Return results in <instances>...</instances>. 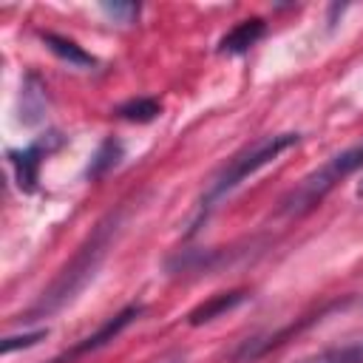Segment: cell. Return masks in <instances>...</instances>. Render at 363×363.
I'll list each match as a JSON object with an SVG mask.
<instances>
[{"mask_svg":"<svg viewBox=\"0 0 363 363\" xmlns=\"http://www.w3.org/2000/svg\"><path fill=\"white\" fill-rule=\"evenodd\" d=\"M45 335H48V329H34V332H26V335H17V337H6L3 340V354L14 352V349H28V346L40 343Z\"/></svg>","mask_w":363,"mask_h":363,"instance_id":"12","label":"cell"},{"mask_svg":"<svg viewBox=\"0 0 363 363\" xmlns=\"http://www.w3.org/2000/svg\"><path fill=\"white\" fill-rule=\"evenodd\" d=\"M116 230V218H108V221H102L96 230H94V235L88 238V244L71 258V264L60 272V278L43 292V298L34 303V309H31V318H37V315H48V312H54V309H60L65 301H71L91 278H94V269L99 267V261L105 258V250H108V244H111V233Z\"/></svg>","mask_w":363,"mask_h":363,"instance_id":"1","label":"cell"},{"mask_svg":"<svg viewBox=\"0 0 363 363\" xmlns=\"http://www.w3.org/2000/svg\"><path fill=\"white\" fill-rule=\"evenodd\" d=\"M43 43H45V48H48L51 54H57V57L65 60L68 65H77V68H91V65H96V60H94L85 48H79L74 40H65V37H60V34H43Z\"/></svg>","mask_w":363,"mask_h":363,"instance_id":"8","label":"cell"},{"mask_svg":"<svg viewBox=\"0 0 363 363\" xmlns=\"http://www.w3.org/2000/svg\"><path fill=\"white\" fill-rule=\"evenodd\" d=\"M119 156H122V145H119V142H113V139H108V142L99 147L96 159L91 162L88 173H91V176H102L108 167H113V164L119 162Z\"/></svg>","mask_w":363,"mask_h":363,"instance_id":"11","label":"cell"},{"mask_svg":"<svg viewBox=\"0 0 363 363\" xmlns=\"http://www.w3.org/2000/svg\"><path fill=\"white\" fill-rule=\"evenodd\" d=\"M102 11L111 14V17H116L119 23H130L139 14V6H133V3H105Z\"/></svg>","mask_w":363,"mask_h":363,"instance_id":"13","label":"cell"},{"mask_svg":"<svg viewBox=\"0 0 363 363\" xmlns=\"http://www.w3.org/2000/svg\"><path fill=\"white\" fill-rule=\"evenodd\" d=\"M264 31H267L264 20H258V17L241 20L235 28H230V31L221 37L218 51H221V54H244V51H250V48L264 37Z\"/></svg>","mask_w":363,"mask_h":363,"instance_id":"5","label":"cell"},{"mask_svg":"<svg viewBox=\"0 0 363 363\" xmlns=\"http://www.w3.org/2000/svg\"><path fill=\"white\" fill-rule=\"evenodd\" d=\"M292 145H298V133H275V136L258 139L252 147H247L244 153H238V156L216 176V182L210 184L204 201L213 204L216 199H221L224 193H230L233 187H238L247 176H252V173H258L264 164L275 162V159H278L284 150H289Z\"/></svg>","mask_w":363,"mask_h":363,"instance_id":"3","label":"cell"},{"mask_svg":"<svg viewBox=\"0 0 363 363\" xmlns=\"http://www.w3.org/2000/svg\"><path fill=\"white\" fill-rule=\"evenodd\" d=\"M357 167H363V145H354L337 156H332L329 162H323L318 170H312L298 187H292L286 193V199L281 201V213L284 216H303L309 213L315 204H320L340 179L352 176Z\"/></svg>","mask_w":363,"mask_h":363,"instance_id":"2","label":"cell"},{"mask_svg":"<svg viewBox=\"0 0 363 363\" xmlns=\"http://www.w3.org/2000/svg\"><path fill=\"white\" fill-rule=\"evenodd\" d=\"M45 153H48L45 139H43V142H34V145L26 147V150H11V153H9V162H11L14 176H17V184H20L23 190H34L37 170H40V162H43Z\"/></svg>","mask_w":363,"mask_h":363,"instance_id":"4","label":"cell"},{"mask_svg":"<svg viewBox=\"0 0 363 363\" xmlns=\"http://www.w3.org/2000/svg\"><path fill=\"white\" fill-rule=\"evenodd\" d=\"M139 312H142V306H128V309H122V312H119V315H113L108 323H102L94 335H88L79 346H74V352H71V354H82V352H91V349L105 346V343H108V340H113V337H116V335H119V332H122L133 318H139Z\"/></svg>","mask_w":363,"mask_h":363,"instance_id":"6","label":"cell"},{"mask_svg":"<svg viewBox=\"0 0 363 363\" xmlns=\"http://www.w3.org/2000/svg\"><path fill=\"white\" fill-rule=\"evenodd\" d=\"M247 295L241 292V289H235V292H221V295H213L210 301H204L201 306H196L193 312H190V326H201V323H207V320H213L216 315H221V312H230L233 306H238L241 301H244Z\"/></svg>","mask_w":363,"mask_h":363,"instance_id":"7","label":"cell"},{"mask_svg":"<svg viewBox=\"0 0 363 363\" xmlns=\"http://www.w3.org/2000/svg\"><path fill=\"white\" fill-rule=\"evenodd\" d=\"M116 113H119L122 119H128V122H150V119L159 116V102H156V99H147V96L130 99V102H125Z\"/></svg>","mask_w":363,"mask_h":363,"instance_id":"10","label":"cell"},{"mask_svg":"<svg viewBox=\"0 0 363 363\" xmlns=\"http://www.w3.org/2000/svg\"><path fill=\"white\" fill-rule=\"evenodd\" d=\"M357 196H363V182H360V187H357Z\"/></svg>","mask_w":363,"mask_h":363,"instance_id":"14","label":"cell"},{"mask_svg":"<svg viewBox=\"0 0 363 363\" xmlns=\"http://www.w3.org/2000/svg\"><path fill=\"white\" fill-rule=\"evenodd\" d=\"M298 363H363V343H349V346H332L318 354H309Z\"/></svg>","mask_w":363,"mask_h":363,"instance_id":"9","label":"cell"}]
</instances>
